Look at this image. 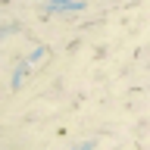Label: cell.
Masks as SVG:
<instances>
[{
    "label": "cell",
    "instance_id": "1",
    "mask_svg": "<svg viewBox=\"0 0 150 150\" xmlns=\"http://www.w3.org/2000/svg\"><path fill=\"white\" fill-rule=\"evenodd\" d=\"M44 3H50L53 9H69V13L84 9V0H44Z\"/></svg>",
    "mask_w": 150,
    "mask_h": 150
},
{
    "label": "cell",
    "instance_id": "2",
    "mask_svg": "<svg viewBox=\"0 0 150 150\" xmlns=\"http://www.w3.org/2000/svg\"><path fill=\"white\" fill-rule=\"evenodd\" d=\"M72 150H94V141H84V144H78V147H72Z\"/></svg>",
    "mask_w": 150,
    "mask_h": 150
}]
</instances>
